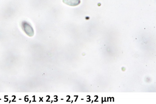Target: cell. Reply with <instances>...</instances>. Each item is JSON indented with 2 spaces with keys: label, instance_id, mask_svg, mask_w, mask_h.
<instances>
[{
  "label": "cell",
  "instance_id": "cell-2",
  "mask_svg": "<svg viewBox=\"0 0 156 104\" xmlns=\"http://www.w3.org/2000/svg\"><path fill=\"white\" fill-rule=\"evenodd\" d=\"M63 2L65 4L71 6H76L81 3V0H63Z\"/></svg>",
  "mask_w": 156,
  "mask_h": 104
},
{
  "label": "cell",
  "instance_id": "cell-1",
  "mask_svg": "<svg viewBox=\"0 0 156 104\" xmlns=\"http://www.w3.org/2000/svg\"><path fill=\"white\" fill-rule=\"evenodd\" d=\"M22 29L24 32L27 34L28 36L31 37L34 34V31L33 28L26 21H23L22 24Z\"/></svg>",
  "mask_w": 156,
  "mask_h": 104
}]
</instances>
